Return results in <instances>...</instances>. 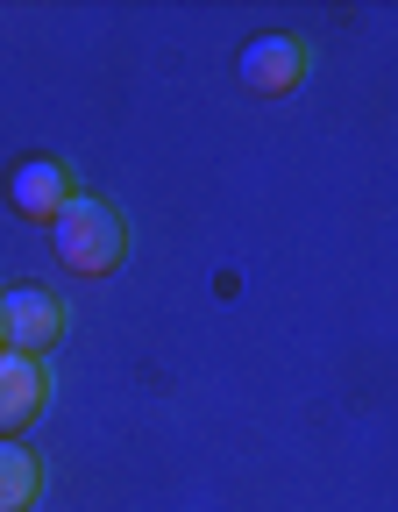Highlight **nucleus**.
Listing matches in <instances>:
<instances>
[{
	"label": "nucleus",
	"mask_w": 398,
	"mask_h": 512,
	"mask_svg": "<svg viewBox=\"0 0 398 512\" xmlns=\"http://www.w3.org/2000/svg\"><path fill=\"white\" fill-rule=\"evenodd\" d=\"M43 498V456L29 441H0V512H29Z\"/></svg>",
	"instance_id": "nucleus-6"
},
{
	"label": "nucleus",
	"mask_w": 398,
	"mask_h": 512,
	"mask_svg": "<svg viewBox=\"0 0 398 512\" xmlns=\"http://www.w3.org/2000/svg\"><path fill=\"white\" fill-rule=\"evenodd\" d=\"M306 72H313V43L292 36V29H263V36H249V43L235 50V86L256 93V100H285V93H299Z\"/></svg>",
	"instance_id": "nucleus-2"
},
{
	"label": "nucleus",
	"mask_w": 398,
	"mask_h": 512,
	"mask_svg": "<svg viewBox=\"0 0 398 512\" xmlns=\"http://www.w3.org/2000/svg\"><path fill=\"white\" fill-rule=\"evenodd\" d=\"M50 249H57V264L79 271V278H114L128 264V249H136V228H128V214L107 192H79V200L50 221Z\"/></svg>",
	"instance_id": "nucleus-1"
},
{
	"label": "nucleus",
	"mask_w": 398,
	"mask_h": 512,
	"mask_svg": "<svg viewBox=\"0 0 398 512\" xmlns=\"http://www.w3.org/2000/svg\"><path fill=\"white\" fill-rule=\"evenodd\" d=\"M50 406V370L43 356H15L0 349V441H22Z\"/></svg>",
	"instance_id": "nucleus-5"
},
{
	"label": "nucleus",
	"mask_w": 398,
	"mask_h": 512,
	"mask_svg": "<svg viewBox=\"0 0 398 512\" xmlns=\"http://www.w3.org/2000/svg\"><path fill=\"white\" fill-rule=\"evenodd\" d=\"M79 171H72V157H57V150H29V157H15V171H8V207L22 214V221H36V228H50L64 207L79 200Z\"/></svg>",
	"instance_id": "nucleus-4"
},
{
	"label": "nucleus",
	"mask_w": 398,
	"mask_h": 512,
	"mask_svg": "<svg viewBox=\"0 0 398 512\" xmlns=\"http://www.w3.org/2000/svg\"><path fill=\"white\" fill-rule=\"evenodd\" d=\"M64 335H72V306H64L50 285H8L0 292V349L50 356Z\"/></svg>",
	"instance_id": "nucleus-3"
}]
</instances>
